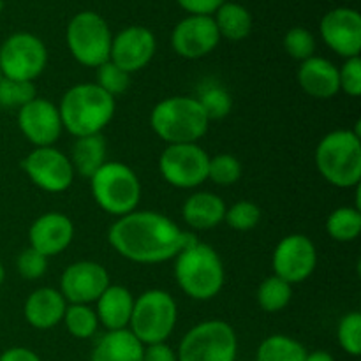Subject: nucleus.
<instances>
[{
	"instance_id": "ea45409f",
	"label": "nucleus",
	"mask_w": 361,
	"mask_h": 361,
	"mask_svg": "<svg viewBox=\"0 0 361 361\" xmlns=\"http://www.w3.org/2000/svg\"><path fill=\"white\" fill-rule=\"evenodd\" d=\"M182 9L190 14H200V16H212L226 0H176Z\"/></svg>"
},
{
	"instance_id": "f257e3e1",
	"label": "nucleus",
	"mask_w": 361,
	"mask_h": 361,
	"mask_svg": "<svg viewBox=\"0 0 361 361\" xmlns=\"http://www.w3.org/2000/svg\"><path fill=\"white\" fill-rule=\"evenodd\" d=\"M108 242L127 261L157 264L175 259L183 247L196 242V236L159 212L134 210L109 226Z\"/></svg>"
},
{
	"instance_id": "a211bd4d",
	"label": "nucleus",
	"mask_w": 361,
	"mask_h": 361,
	"mask_svg": "<svg viewBox=\"0 0 361 361\" xmlns=\"http://www.w3.org/2000/svg\"><path fill=\"white\" fill-rule=\"evenodd\" d=\"M324 44L344 59L360 56L361 16L356 9L337 7L326 13L319 25Z\"/></svg>"
},
{
	"instance_id": "a878e982",
	"label": "nucleus",
	"mask_w": 361,
	"mask_h": 361,
	"mask_svg": "<svg viewBox=\"0 0 361 361\" xmlns=\"http://www.w3.org/2000/svg\"><path fill=\"white\" fill-rule=\"evenodd\" d=\"M214 14L219 35L228 41H242L252 30V16L242 4L224 2Z\"/></svg>"
},
{
	"instance_id": "bb28decb",
	"label": "nucleus",
	"mask_w": 361,
	"mask_h": 361,
	"mask_svg": "<svg viewBox=\"0 0 361 361\" xmlns=\"http://www.w3.org/2000/svg\"><path fill=\"white\" fill-rule=\"evenodd\" d=\"M305 345L288 335H270L256 351V361H305Z\"/></svg>"
},
{
	"instance_id": "58836bf2",
	"label": "nucleus",
	"mask_w": 361,
	"mask_h": 361,
	"mask_svg": "<svg viewBox=\"0 0 361 361\" xmlns=\"http://www.w3.org/2000/svg\"><path fill=\"white\" fill-rule=\"evenodd\" d=\"M338 87L349 97L361 95V60L360 56L345 59L344 66L338 69Z\"/></svg>"
},
{
	"instance_id": "39448f33",
	"label": "nucleus",
	"mask_w": 361,
	"mask_h": 361,
	"mask_svg": "<svg viewBox=\"0 0 361 361\" xmlns=\"http://www.w3.org/2000/svg\"><path fill=\"white\" fill-rule=\"evenodd\" d=\"M316 168L328 183L351 189L361 180V140L355 130L328 133L316 148Z\"/></svg>"
},
{
	"instance_id": "e433bc0d",
	"label": "nucleus",
	"mask_w": 361,
	"mask_h": 361,
	"mask_svg": "<svg viewBox=\"0 0 361 361\" xmlns=\"http://www.w3.org/2000/svg\"><path fill=\"white\" fill-rule=\"evenodd\" d=\"M284 49L291 59L303 62V60L314 56V51H316V37L307 28L295 27L291 30H288V34L284 35Z\"/></svg>"
},
{
	"instance_id": "c85d7f7f",
	"label": "nucleus",
	"mask_w": 361,
	"mask_h": 361,
	"mask_svg": "<svg viewBox=\"0 0 361 361\" xmlns=\"http://www.w3.org/2000/svg\"><path fill=\"white\" fill-rule=\"evenodd\" d=\"M257 305L264 310V312H281L289 305L293 298V286L282 281L277 275L264 279L257 288Z\"/></svg>"
},
{
	"instance_id": "412c9836",
	"label": "nucleus",
	"mask_w": 361,
	"mask_h": 361,
	"mask_svg": "<svg viewBox=\"0 0 361 361\" xmlns=\"http://www.w3.org/2000/svg\"><path fill=\"white\" fill-rule=\"evenodd\" d=\"M298 83L310 97L331 99L341 92L338 67L323 56H310L300 66Z\"/></svg>"
},
{
	"instance_id": "6e6552de",
	"label": "nucleus",
	"mask_w": 361,
	"mask_h": 361,
	"mask_svg": "<svg viewBox=\"0 0 361 361\" xmlns=\"http://www.w3.org/2000/svg\"><path fill=\"white\" fill-rule=\"evenodd\" d=\"M238 337L229 323L201 321L182 337L178 361H236Z\"/></svg>"
},
{
	"instance_id": "7c9ffc66",
	"label": "nucleus",
	"mask_w": 361,
	"mask_h": 361,
	"mask_svg": "<svg viewBox=\"0 0 361 361\" xmlns=\"http://www.w3.org/2000/svg\"><path fill=\"white\" fill-rule=\"evenodd\" d=\"M196 99L207 113L208 120L226 118L231 113L233 97L221 85H207L204 88H201L200 97Z\"/></svg>"
},
{
	"instance_id": "ddd939ff",
	"label": "nucleus",
	"mask_w": 361,
	"mask_h": 361,
	"mask_svg": "<svg viewBox=\"0 0 361 361\" xmlns=\"http://www.w3.org/2000/svg\"><path fill=\"white\" fill-rule=\"evenodd\" d=\"M274 275L288 284H300L314 274L317 267V250L305 235H288L277 243L271 256Z\"/></svg>"
},
{
	"instance_id": "dca6fc26",
	"label": "nucleus",
	"mask_w": 361,
	"mask_h": 361,
	"mask_svg": "<svg viewBox=\"0 0 361 361\" xmlns=\"http://www.w3.org/2000/svg\"><path fill=\"white\" fill-rule=\"evenodd\" d=\"M18 127L35 148L53 147L63 130L59 106L48 99L35 97L18 109Z\"/></svg>"
},
{
	"instance_id": "f8f14e48",
	"label": "nucleus",
	"mask_w": 361,
	"mask_h": 361,
	"mask_svg": "<svg viewBox=\"0 0 361 361\" xmlns=\"http://www.w3.org/2000/svg\"><path fill=\"white\" fill-rule=\"evenodd\" d=\"M21 168L35 187L51 194L69 189L76 175L69 157L55 147L34 148L23 159Z\"/></svg>"
},
{
	"instance_id": "2f4dec72",
	"label": "nucleus",
	"mask_w": 361,
	"mask_h": 361,
	"mask_svg": "<svg viewBox=\"0 0 361 361\" xmlns=\"http://www.w3.org/2000/svg\"><path fill=\"white\" fill-rule=\"evenodd\" d=\"M35 97H37V88L34 81H20L11 78H2L0 81V108L20 109Z\"/></svg>"
},
{
	"instance_id": "49530a36",
	"label": "nucleus",
	"mask_w": 361,
	"mask_h": 361,
	"mask_svg": "<svg viewBox=\"0 0 361 361\" xmlns=\"http://www.w3.org/2000/svg\"><path fill=\"white\" fill-rule=\"evenodd\" d=\"M2 78H4V76H2V71H0V81H2Z\"/></svg>"
},
{
	"instance_id": "f3484780",
	"label": "nucleus",
	"mask_w": 361,
	"mask_h": 361,
	"mask_svg": "<svg viewBox=\"0 0 361 361\" xmlns=\"http://www.w3.org/2000/svg\"><path fill=\"white\" fill-rule=\"evenodd\" d=\"M155 49H157V41L154 32L141 25H133L113 37L109 60L127 74H133L150 63Z\"/></svg>"
},
{
	"instance_id": "b1692460",
	"label": "nucleus",
	"mask_w": 361,
	"mask_h": 361,
	"mask_svg": "<svg viewBox=\"0 0 361 361\" xmlns=\"http://www.w3.org/2000/svg\"><path fill=\"white\" fill-rule=\"evenodd\" d=\"M145 345L129 330L106 331L94 345L90 361H143Z\"/></svg>"
},
{
	"instance_id": "4468645a",
	"label": "nucleus",
	"mask_w": 361,
	"mask_h": 361,
	"mask_svg": "<svg viewBox=\"0 0 361 361\" xmlns=\"http://www.w3.org/2000/svg\"><path fill=\"white\" fill-rule=\"evenodd\" d=\"M109 284V274L101 263L76 261L63 270L59 291L67 303L90 305L97 302Z\"/></svg>"
},
{
	"instance_id": "f03ea898",
	"label": "nucleus",
	"mask_w": 361,
	"mask_h": 361,
	"mask_svg": "<svg viewBox=\"0 0 361 361\" xmlns=\"http://www.w3.org/2000/svg\"><path fill=\"white\" fill-rule=\"evenodd\" d=\"M115 97L95 83H78L59 104L62 127L74 137L101 134L115 116Z\"/></svg>"
},
{
	"instance_id": "6ab92c4d",
	"label": "nucleus",
	"mask_w": 361,
	"mask_h": 361,
	"mask_svg": "<svg viewBox=\"0 0 361 361\" xmlns=\"http://www.w3.org/2000/svg\"><path fill=\"white\" fill-rule=\"evenodd\" d=\"M74 238V224L66 214L49 212L32 222L28 229L30 247L42 256H59L71 245Z\"/></svg>"
},
{
	"instance_id": "aec40b11",
	"label": "nucleus",
	"mask_w": 361,
	"mask_h": 361,
	"mask_svg": "<svg viewBox=\"0 0 361 361\" xmlns=\"http://www.w3.org/2000/svg\"><path fill=\"white\" fill-rule=\"evenodd\" d=\"M66 309L67 302L59 289L39 288L28 295L23 316L35 330H51L62 323Z\"/></svg>"
},
{
	"instance_id": "c03bdc74",
	"label": "nucleus",
	"mask_w": 361,
	"mask_h": 361,
	"mask_svg": "<svg viewBox=\"0 0 361 361\" xmlns=\"http://www.w3.org/2000/svg\"><path fill=\"white\" fill-rule=\"evenodd\" d=\"M4 279H6V268H4V264L0 263V286H2Z\"/></svg>"
},
{
	"instance_id": "9b49d317",
	"label": "nucleus",
	"mask_w": 361,
	"mask_h": 361,
	"mask_svg": "<svg viewBox=\"0 0 361 361\" xmlns=\"http://www.w3.org/2000/svg\"><path fill=\"white\" fill-rule=\"evenodd\" d=\"M210 155L197 143L168 145L159 157L162 178L176 189H194L208 180Z\"/></svg>"
},
{
	"instance_id": "7ed1b4c3",
	"label": "nucleus",
	"mask_w": 361,
	"mask_h": 361,
	"mask_svg": "<svg viewBox=\"0 0 361 361\" xmlns=\"http://www.w3.org/2000/svg\"><path fill=\"white\" fill-rule=\"evenodd\" d=\"M175 279L189 298L207 302L224 288V264L214 247L196 240L176 254Z\"/></svg>"
},
{
	"instance_id": "72a5a7b5",
	"label": "nucleus",
	"mask_w": 361,
	"mask_h": 361,
	"mask_svg": "<svg viewBox=\"0 0 361 361\" xmlns=\"http://www.w3.org/2000/svg\"><path fill=\"white\" fill-rule=\"evenodd\" d=\"M226 224L235 231H250L261 221V208L252 201H238L226 208Z\"/></svg>"
},
{
	"instance_id": "20e7f679",
	"label": "nucleus",
	"mask_w": 361,
	"mask_h": 361,
	"mask_svg": "<svg viewBox=\"0 0 361 361\" xmlns=\"http://www.w3.org/2000/svg\"><path fill=\"white\" fill-rule=\"evenodd\" d=\"M210 120L200 101L189 95H175L157 102L150 113L155 136L168 145L197 143L207 134Z\"/></svg>"
},
{
	"instance_id": "4c0bfd02",
	"label": "nucleus",
	"mask_w": 361,
	"mask_h": 361,
	"mask_svg": "<svg viewBox=\"0 0 361 361\" xmlns=\"http://www.w3.org/2000/svg\"><path fill=\"white\" fill-rule=\"evenodd\" d=\"M16 270L27 281H37L48 270V257L34 250L32 247L20 252L16 259Z\"/></svg>"
},
{
	"instance_id": "2eb2a0df",
	"label": "nucleus",
	"mask_w": 361,
	"mask_h": 361,
	"mask_svg": "<svg viewBox=\"0 0 361 361\" xmlns=\"http://www.w3.org/2000/svg\"><path fill=\"white\" fill-rule=\"evenodd\" d=\"M221 35L212 16L190 14L176 23L171 32V46L175 53L187 60H197L210 55L217 48Z\"/></svg>"
},
{
	"instance_id": "4be33fe9",
	"label": "nucleus",
	"mask_w": 361,
	"mask_h": 361,
	"mask_svg": "<svg viewBox=\"0 0 361 361\" xmlns=\"http://www.w3.org/2000/svg\"><path fill=\"white\" fill-rule=\"evenodd\" d=\"M134 296L123 286L109 284L95 302V314H97L99 324L108 331L126 330L129 328L130 316H133Z\"/></svg>"
},
{
	"instance_id": "473e14b6",
	"label": "nucleus",
	"mask_w": 361,
	"mask_h": 361,
	"mask_svg": "<svg viewBox=\"0 0 361 361\" xmlns=\"http://www.w3.org/2000/svg\"><path fill=\"white\" fill-rule=\"evenodd\" d=\"M242 176V164L231 154H219L208 162V180L221 187L235 185Z\"/></svg>"
},
{
	"instance_id": "a18cd8bd",
	"label": "nucleus",
	"mask_w": 361,
	"mask_h": 361,
	"mask_svg": "<svg viewBox=\"0 0 361 361\" xmlns=\"http://www.w3.org/2000/svg\"><path fill=\"white\" fill-rule=\"evenodd\" d=\"M2 9H4V0H0V13H2Z\"/></svg>"
},
{
	"instance_id": "f704fd0d",
	"label": "nucleus",
	"mask_w": 361,
	"mask_h": 361,
	"mask_svg": "<svg viewBox=\"0 0 361 361\" xmlns=\"http://www.w3.org/2000/svg\"><path fill=\"white\" fill-rule=\"evenodd\" d=\"M338 345L348 353L349 356L361 355V314L349 312L338 321L337 326Z\"/></svg>"
},
{
	"instance_id": "c756f323",
	"label": "nucleus",
	"mask_w": 361,
	"mask_h": 361,
	"mask_svg": "<svg viewBox=\"0 0 361 361\" xmlns=\"http://www.w3.org/2000/svg\"><path fill=\"white\" fill-rule=\"evenodd\" d=\"M62 323L66 324L67 331L74 338L87 341L97 334L99 319L95 310L90 305H80V303H67L66 314Z\"/></svg>"
},
{
	"instance_id": "cd10ccee",
	"label": "nucleus",
	"mask_w": 361,
	"mask_h": 361,
	"mask_svg": "<svg viewBox=\"0 0 361 361\" xmlns=\"http://www.w3.org/2000/svg\"><path fill=\"white\" fill-rule=\"evenodd\" d=\"M326 233L335 242H353L361 233V212L355 207H341L326 219Z\"/></svg>"
},
{
	"instance_id": "1a4fd4ad",
	"label": "nucleus",
	"mask_w": 361,
	"mask_h": 361,
	"mask_svg": "<svg viewBox=\"0 0 361 361\" xmlns=\"http://www.w3.org/2000/svg\"><path fill=\"white\" fill-rule=\"evenodd\" d=\"M67 48L78 63L97 69L109 60L113 35L101 14L81 11L74 14L66 30Z\"/></svg>"
},
{
	"instance_id": "a19ab883",
	"label": "nucleus",
	"mask_w": 361,
	"mask_h": 361,
	"mask_svg": "<svg viewBox=\"0 0 361 361\" xmlns=\"http://www.w3.org/2000/svg\"><path fill=\"white\" fill-rule=\"evenodd\" d=\"M143 361H178V356L171 345L161 342V344L145 345Z\"/></svg>"
},
{
	"instance_id": "79ce46f5",
	"label": "nucleus",
	"mask_w": 361,
	"mask_h": 361,
	"mask_svg": "<svg viewBox=\"0 0 361 361\" xmlns=\"http://www.w3.org/2000/svg\"><path fill=\"white\" fill-rule=\"evenodd\" d=\"M0 361H42L37 353L28 348H9L0 355Z\"/></svg>"
},
{
	"instance_id": "393cba45",
	"label": "nucleus",
	"mask_w": 361,
	"mask_h": 361,
	"mask_svg": "<svg viewBox=\"0 0 361 361\" xmlns=\"http://www.w3.org/2000/svg\"><path fill=\"white\" fill-rule=\"evenodd\" d=\"M106 154H108V145H106L104 136L94 134V136L76 137L69 161L74 173L85 178H92L99 171V168L108 161Z\"/></svg>"
},
{
	"instance_id": "0eeeda50",
	"label": "nucleus",
	"mask_w": 361,
	"mask_h": 361,
	"mask_svg": "<svg viewBox=\"0 0 361 361\" xmlns=\"http://www.w3.org/2000/svg\"><path fill=\"white\" fill-rule=\"evenodd\" d=\"M178 321L175 298L164 289H148L134 298L127 330L143 345L161 344L171 337Z\"/></svg>"
},
{
	"instance_id": "5701e85b",
	"label": "nucleus",
	"mask_w": 361,
	"mask_h": 361,
	"mask_svg": "<svg viewBox=\"0 0 361 361\" xmlns=\"http://www.w3.org/2000/svg\"><path fill=\"white\" fill-rule=\"evenodd\" d=\"M226 203L214 192H196L185 200L182 207V217L187 226L200 231L214 229L224 221Z\"/></svg>"
},
{
	"instance_id": "423d86ee",
	"label": "nucleus",
	"mask_w": 361,
	"mask_h": 361,
	"mask_svg": "<svg viewBox=\"0 0 361 361\" xmlns=\"http://www.w3.org/2000/svg\"><path fill=\"white\" fill-rule=\"evenodd\" d=\"M90 189L97 207L115 217L137 210L141 201L140 178L123 162L106 161L90 178Z\"/></svg>"
},
{
	"instance_id": "9d476101",
	"label": "nucleus",
	"mask_w": 361,
	"mask_h": 361,
	"mask_svg": "<svg viewBox=\"0 0 361 361\" xmlns=\"http://www.w3.org/2000/svg\"><path fill=\"white\" fill-rule=\"evenodd\" d=\"M48 63V49L37 35L16 32L0 46V71L4 78L34 81Z\"/></svg>"
},
{
	"instance_id": "37998d69",
	"label": "nucleus",
	"mask_w": 361,
	"mask_h": 361,
	"mask_svg": "<svg viewBox=\"0 0 361 361\" xmlns=\"http://www.w3.org/2000/svg\"><path fill=\"white\" fill-rule=\"evenodd\" d=\"M305 361H335V358L328 351H314L307 353Z\"/></svg>"
},
{
	"instance_id": "c9c22d12",
	"label": "nucleus",
	"mask_w": 361,
	"mask_h": 361,
	"mask_svg": "<svg viewBox=\"0 0 361 361\" xmlns=\"http://www.w3.org/2000/svg\"><path fill=\"white\" fill-rule=\"evenodd\" d=\"M95 85H99L111 97H116V95H122L129 90L130 74H127L126 71L115 66L111 60H108V62L97 67V81H95Z\"/></svg>"
}]
</instances>
